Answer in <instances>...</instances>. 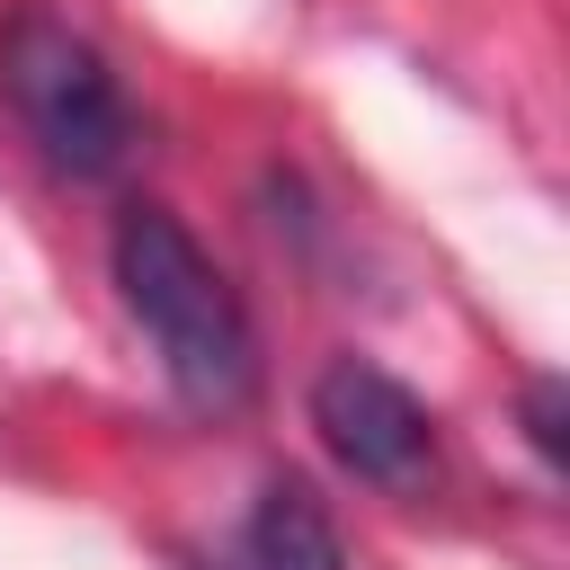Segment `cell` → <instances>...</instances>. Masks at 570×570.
<instances>
[{"label":"cell","instance_id":"4","mask_svg":"<svg viewBox=\"0 0 570 570\" xmlns=\"http://www.w3.org/2000/svg\"><path fill=\"white\" fill-rule=\"evenodd\" d=\"M205 570H347V561H338V525H330L321 490L294 472H267L240 517V543Z\"/></svg>","mask_w":570,"mask_h":570},{"label":"cell","instance_id":"2","mask_svg":"<svg viewBox=\"0 0 570 570\" xmlns=\"http://www.w3.org/2000/svg\"><path fill=\"white\" fill-rule=\"evenodd\" d=\"M0 80H9V107L18 125L36 134V151L62 169V178H107L134 142V116H125V89L107 71V53L53 18V9H18L0 27Z\"/></svg>","mask_w":570,"mask_h":570},{"label":"cell","instance_id":"3","mask_svg":"<svg viewBox=\"0 0 570 570\" xmlns=\"http://www.w3.org/2000/svg\"><path fill=\"white\" fill-rule=\"evenodd\" d=\"M312 428H321L330 463L356 472L365 490H419L436 472V419H428V401L401 374L365 365V356H330L312 374Z\"/></svg>","mask_w":570,"mask_h":570},{"label":"cell","instance_id":"1","mask_svg":"<svg viewBox=\"0 0 570 570\" xmlns=\"http://www.w3.org/2000/svg\"><path fill=\"white\" fill-rule=\"evenodd\" d=\"M116 294L125 312L142 321V338L160 347V374L187 410L223 419L258 392V338H249V312L232 294V276L205 258V240L169 214V205H125L116 214Z\"/></svg>","mask_w":570,"mask_h":570},{"label":"cell","instance_id":"5","mask_svg":"<svg viewBox=\"0 0 570 570\" xmlns=\"http://www.w3.org/2000/svg\"><path fill=\"white\" fill-rule=\"evenodd\" d=\"M525 436H534V454L561 472V383H552V374L525 392Z\"/></svg>","mask_w":570,"mask_h":570}]
</instances>
